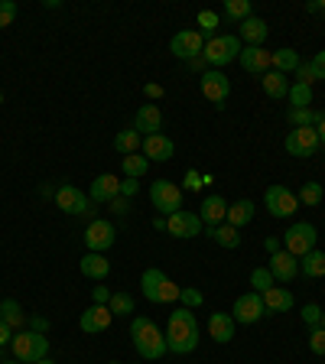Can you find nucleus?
<instances>
[{"label":"nucleus","mask_w":325,"mask_h":364,"mask_svg":"<svg viewBox=\"0 0 325 364\" xmlns=\"http://www.w3.org/2000/svg\"><path fill=\"white\" fill-rule=\"evenodd\" d=\"M166 348L176 355H189L198 348V322L192 309H173L166 322Z\"/></svg>","instance_id":"f257e3e1"},{"label":"nucleus","mask_w":325,"mask_h":364,"mask_svg":"<svg viewBox=\"0 0 325 364\" xmlns=\"http://www.w3.org/2000/svg\"><path fill=\"white\" fill-rule=\"evenodd\" d=\"M130 338H134V348L140 358H146V361H159V358L166 355V335L159 332L156 326H153L146 316H137L130 318Z\"/></svg>","instance_id":"f03ea898"},{"label":"nucleus","mask_w":325,"mask_h":364,"mask_svg":"<svg viewBox=\"0 0 325 364\" xmlns=\"http://www.w3.org/2000/svg\"><path fill=\"white\" fill-rule=\"evenodd\" d=\"M10 351H14V358L20 364H36V361H43V358L49 355V338L39 335V332H33V328H23V332L14 335Z\"/></svg>","instance_id":"7ed1b4c3"},{"label":"nucleus","mask_w":325,"mask_h":364,"mask_svg":"<svg viewBox=\"0 0 325 364\" xmlns=\"http://www.w3.org/2000/svg\"><path fill=\"white\" fill-rule=\"evenodd\" d=\"M140 289H144V296L150 303H176L182 287H176L159 267H150V270H144V277H140Z\"/></svg>","instance_id":"20e7f679"},{"label":"nucleus","mask_w":325,"mask_h":364,"mask_svg":"<svg viewBox=\"0 0 325 364\" xmlns=\"http://www.w3.org/2000/svg\"><path fill=\"white\" fill-rule=\"evenodd\" d=\"M241 49L244 46L238 36H215L205 43L202 59L208 62V68H221V65H228V62H235L238 55H241Z\"/></svg>","instance_id":"39448f33"},{"label":"nucleus","mask_w":325,"mask_h":364,"mask_svg":"<svg viewBox=\"0 0 325 364\" xmlns=\"http://www.w3.org/2000/svg\"><path fill=\"white\" fill-rule=\"evenodd\" d=\"M316 244H319V231L309 221H296V225H289V231H283V247H287L296 260L306 257L309 250H316Z\"/></svg>","instance_id":"423d86ee"},{"label":"nucleus","mask_w":325,"mask_h":364,"mask_svg":"<svg viewBox=\"0 0 325 364\" xmlns=\"http://www.w3.org/2000/svg\"><path fill=\"white\" fill-rule=\"evenodd\" d=\"M55 208L65 212V215H91V221H95V212H98L95 202H91L78 186H68V182L55 189Z\"/></svg>","instance_id":"0eeeda50"},{"label":"nucleus","mask_w":325,"mask_h":364,"mask_svg":"<svg viewBox=\"0 0 325 364\" xmlns=\"http://www.w3.org/2000/svg\"><path fill=\"white\" fill-rule=\"evenodd\" d=\"M150 202L159 215H166L169 218V215H176L182 208V189L169 179H156L150 186Z\"/></svg>","instance_id":"6e6552de"},{"label":"nucleus","mask_w":325,"mask_h":364,"mask_svg":"<svg viewBox=\"0 0 325 364\" xmlns=\"http://www.w3.org/2000/svg\"><path fill=\"white\" fill-rule=\"evenodd\" d=\"M264 202H267V212L273 215V218H293V212L299 208V198H296L293 189H287V186H270V189L264 192Z\"/></svg>","instance_id":"1a4fd4ad"},{"label":"nucleus","mask_w":325,"mask_h":364,"mask_svg":"<svg viewBox=\"0 0 325 364\" xmlns=\"http://www.w3.org/2000/svg\"><path fill=\"white\" fill-rule=\"evenodd\" d=\"M264 296L260 293H244V296H238L235 299V306H231V318L235 322H241V326H254V322H260L264 318Z\"/></svg>","instance_id":"9d476101"},{"label":"nucleus","mask_w":325,"mask_h":364,"mask_svg":"<svg viewBox=\"0 0 325 364\" xmlns=\"http://www.w3.org/2000/svg\"><path fill=\"white\" fill-rule=\"evenodd\" d=\"M202 49H205V39H202V33L198 30H179L173 39H169V53H173L176 59H182V62L198 59Z\"/></svg>","instance_id":"9b49d317"},{"label":"nucleus","mask_w":325,"mask_h":364,"mask_svg":"<svg viewBox=\"0 0 325 364\" xmlns=\"http://www.w3.org/2000/svg\"><path fill=\"white\" fill-rule=\"evenodd\" d=\"M202 95L212 101L215 107H225L228 95H231V82L221 68H205L202 72Z\"/></svg>","instance_id":"f8f14e48"},{"label":"nucleus","mask_w":325,"mask_h":364,"mask_svg":"<svg viewBox=\"0 0 325 364\" xmlns=\"http://www.w3.org/2000/svg\"><path fill=\"white\" fill-rule=\"evenodd\" d=\"M287 153L289 156H299V159H306V156H312V153L319 150V130L316 127H293L287 134Z\"/></svg>","instance_id":"ddd939ff"},{"label":"nucleus","mask_w":325,"mask_h":364,"mask_svg":"<svg viewBox=\"0 0 325 364\" xmlns=\"http://www.w3.org/2000/svg\"><path fill=\"white\" fill-rule=\"evenodd\" d=\"M114 241H117V231H114L111 221L95 218L88 228H85V247H88L91 254H105Z\"/></svg>","instance_id":"4468645a"},{"label":"nucleus","mask_w":325,"mask_h":364,"mask_svg":"<svg viewBox=\"0 0 325 364\" xmlns=\"http://www.w3.org/2000/svg\"><path fill=\"white\" fill-rule=\"evenodd\" d=\"M111 306H98V303H91L88 309L82 312V318H78V328H82L85 335H101L105 328H111Z\"/></svg>","instance_id":"2eb2a0df"},{"label":"nucleus","mask_w":325,"mask_h":364,"mask_svg":"<svg viewBox=\"0 0 325 364\" xmlns=\"http://www.w3.org/2000/svg\"><path fill=\"white\" fill-rule=\"evenodd\" d=\"M166 235L173 237H198L202 235V218L192 212H186V208H179L176 215H169L166 218Z\"/></svg>","instance_id":"dca6fc26"},{"label":"nucleus","mask_w":325,"mask_h":364,"mask_svg":"<svg viewBox=\"0 0 325 364\" xmlns=\"http://www.w3.org/2000/svg\"><path fill=\"white\" fill-rule=\"evenodd\" d=\"M121 196V179L117 176H111V173H101V176H95V182H91V192H88V198L95 205H111L114 198Z\"/></svg>","instance_id":"f3484780"},{"label":"nucleus","mask_w":325,"mask_h":364,"mask_svg":"<svg viewBox=\"0 0 325 364\" xmlns=\"http://www.w3.org/2000/svg\"><path fill=\"white\" fill-rule=\"evenodd\" d=\"M140 153H144L150 163H166V159H173L176 144L169 140L166 134H150V136H144V146H140Z\"/></svg>","instance_id":"a211bd4d"},{"label":"nucleus","mask_w":325,"mask_h":364,"mask_svg":"<svg viewBox=\"0 0 325 364\" xmlns=\"http://www.w3.org/2000/svg\"><path fill=\"white\" fill-rule=\"evenodd\" d=\"M238 62H241V68L250 72V75H267L270 72V53H267L264 46H244Z\"/></svg>","instance_id":"6ab92c4d"},{"label":"nucleus","mask_w":325,"mask_h":364,"mask_svg":"<svg viewBox=\"0 0 325 364\" xmlns=\"http://www.w3.org/2000/svg\"><path fill=\"white\" fill-rule=\"evenodd\" d=\"M270 273L277 283H293L299 273V260L289 250H277V254H270Z\"/></svg>","instance_id":"aec40b11"},{"label":"nucleus","mask_w":325,"mask_h":364,"mask_svg":"<svg viewBox=\"0 0 325 364\" xmlns=\"http://www.w3.org/2000/svg\"><path fill=\"white\" fill-rule=\"evenodd\" d=\"M134 130L140 136H150V134H163V111L156 105H144L137 111L134 117Z\"/></svg>","instance_id":"412c9836"},{"label":"nucleus","mask_w":325,"mask_h":364,"mask_svg":"<svg viewBox=\"0 0 325 364\" xmlns=\"http://www.w3.org/2000/svg\"><path fill=\"white\" fill-rule=\"evenodd\" d=\"M198 218H202L208 228H218L221 221L228 218V202L218 196V192H215V196H208L202 202V208H198Z\"/></svg>","instance_id":"4be33fe9"},{"label":"nucleus","mask_w":325,"mask_h":364,"mask_svg":"<svg viewBox=\"0 0 325 364\" xmlns=\"http://www.w3.org/2000/svg\"><path fill=\"white\" fill-rule=\"evenodd\" d=\"M235 328H238V322L228 312H212V318H208V332H212V338L218 345H228V341L235 338Z\"/></svg>","instance_id":"5701e85b"},{"label":"nucleus","mask_w":325,"mask_h":364,"mask_svg":"<svg viewBox=\"0 0 325 364\" xmlns=\"http://www.w3.org/2000/svg\"><path fill=\"white\" fill-rule=\"evenodd\" d=\"M78 270H82V277H88V280H105L107 273H111V260L105 257V254H85L82 264H78Z\"/></svg>","instance_id":"b1692460"},{"label":"nucleus","mask_w":325,"mask_h":364,"mask_svg":"<svg viewBox=\"0 0 325 364\" xmlns=\"http://www.w3.org/2000/svg\"><path fill=\"white\" fill-rule=\"evenodd\" d=\"M287 121L293 124V127H319V124L325 121V111L322 107H289Z\"/></svg>","instance_id":"393cba45"},{"label":"nucleus","mask_w":325,"mask_h":364,"mask_svg":"<svg viewBox=\"0 0 325 364\" xmlns=\"http://www.w3.org/2000/svg\"><path fill=\"white\" fill-rule=\"evenodd\" d=\"M267 33H270V26H267V20H260V16H247V20L241 23V36L244 46H260L267 39Z\"/></svg>","instance_id":"a878e982"},{"label":"nucleus","mask_w":325,"mask_h":364,"mask_svg":"<svg viewBox=\"0 0 325 364\" xmlns=\"http://www.w3.org/2000/svg\"><path fill=\"white\" fill-rule=\"evenodd\" d=\"M264 296V309L267 312H289L293 309V293H289L287 287H270Z\"/></svg>","instance_id":"bb28decb"},{"label":"nucleus","mask_w":325,"mask_h":364,"mask_svg":"<svg viewBox=\"0 0 325 364\" xmlns=\"http://www.w3.org/2000/svg\"><path fill=\"white\" fill-rule=\"evenodd\" d=\"M254 212H257V208H254V202H250V198H238L235 205H228V218L225 221L231 228H238V231H241V228L254 218Z\"/></svg>","instance_id":"cd10ccee"},{"label":"nucleus","mask_w":325,"mask_h":364,"mask_svg":"<svg viewBox=\"0 0 325 364\" xmlns=\"http://www.w3.org/2000/svg\"><path fill=\"white\" fill-rule=\"evenodd\" d=\"M0 318H4L14 332H16V328L23 332V328L30 326V318H26V312H23V306L16 303V299H4V303H0Z\"/></svg>","instance_id":"c85d7f7f"},{"label":"nucleus","mask_w":325,"mask_h":364,"mask_svg":"<svg viewBox=\"0 0 325 364\" xmlns=\"http://www.w3.org/2000/svg\"><path fill=\"white\" fill-rule=\"evenodd\" d=\"M270 68H273V72L289 75V72H296V68H299V53H296V49H289V46H283V49L270 53Z\"/></svg>","instance_id":"c756f323"},{"label":"nucleus","mask_w":325,"mask_h":364,"mask_svg":"<svg viewBox=\"0 0 325 364\" xmlns=\"http://www.w3.org/2000/svg\"><path fill=\"white\" fill-rule=\"evenodd\" d=\"M260 85H264L267 98H277V101H280V98H287V95H289V78L283 75V72H273V68L267 72L264 78H260Z\"/></svg>","instance_id":"7c9ffc66"},{"label":"nucleus","mask_w":325,"mask_h":364,"mask_svg":"<svg viewBox=\"0 0 325 364\" xmlns=\"http://www.w3.org/2000/svg\"><path fill=\"white\" fill-rule=\"evenodd\" d=\"M205 235L212 237L218 247H225V250H235L238 244H241V231L238 228H231V225H218V228H208Z\"/></svg>","instance_id":"2f4dec72"},{"label":"nucleus","mask_w":325,"mask_h":364,"mask_svg":"<svg viewBox=\"0 0 325 364\" xmlns=\"http://www.w3.org/2000/svg\"><path fill=\"white\" fill-rule=\"evenodd\" d=\"M140 146H144V136L137 134L134 127H130V130H121V134L114 136V150L121 153V156H130V153H140Z\"/></svg>","instance_id":"473e14b6"},{"label":"nucleus","mask_w":325,"mask_h":364,"mask_svg":"<svg viewBox=\"0 0 325 364\" xmlns=\"http://www.w3.org/2000/svg\"><path fill=\"white\" fill-rule=\"evenodd\" d=\"M299 273H306V277H312V280L325 277V254L322 250H309L306 257H299Z\"/></svg>","instance_id":"72a5a7b5"},{"label":"nucleus","mask_w":325,"mask_h":364,"mask_svg":"<svg viewBox=\"0 0 325 364\" xmlns=\"http://www.w3.org/2000/svg\"><path fill=\"white\" fill-rule=\"evenodd\" d=\"M146 169H150V159H146L144 153H130V156H124V179H140Z\"/></svg>","instance_id":"f704fd0d"},{"label":"nucleus","mask_w":325,"mask_h":364,"mask_svg":"<svg viewBox=\"0 0 325 364\" xmlns=\"http://www.w3.org/2000/svg\"><path fill=\"white\" fill-rule=\"evenodd\" d=\"M250 14V0H225V20H235V23H244Z\"/></svg>","instance_id":"c9c22d12"},{"label":"nucleus","mask_w":325,"mask_h":364,"mask_svg":"<svg viewBox=\"0 0 325 364\" xmlns=\"http://www.w3.org/2000/svg\"><path fill=\"white\" fill-rule=\"evenodd\" d=\"M218 23H221V16L215 14V10H202V14H198V26H202V30H198V33H202V39H205V43H208V39H215V36H218V33H215V30H218Z\"/></svg>","instance_id":"e433bc0d"},{"label":"nucleus","mask_w":325,"mask_h":364,"mask_svg":"<svg viewBox=\"0 0 325 364\" xmlns=\"http://www.w3.org/2000/svg\"><path fill=\"white\" fill-rule=\"evenodd\" d=\"M322 186L319 182H303V189L296 192V198H299V205H309V208H316L319 202H322Z\"/></svg>","instance_id":"4c0bfd02"},{"label":"nucleus","mask_w":325,"mask_h":364,"mask_svg":"<svg viewBox=\"0 0 325 364\" xmlns=\"http://www.w3.org/2000/svg\"><path fill=\"white\" fill-rule=\"evenodd\" d=\"M289 105L293 107H312V88L309 85H303V82H296L293 88H289Z\"/></svg>","instance_id":"58836bf2"},{"label":"nucleus","mask_w":325,"mask_h":364,"mask_svg":"<svg viewBox=\"0 0 325 364\" xmlns=\"http://www.w3.org/2000/svg\"><path fill=\"white\" fill-rule=\"evenodd\" d=\"M273 283H277V280H273L270 267H257V270L250 273V287H254V293H267Z\"/></svg>","instance_id":"ea45409f"},{"label":"nucleus","mask_w":325,"mask_h":364,"mask_svg":"<svg viewBox=\"0 0 325 364\" xmlns=\"http://www.w3.org/2000/svg\"><path fill=\"white\" fill-rule=\"evenodd\" d=\"M111 312L114 316H130L134 312V299H130V293H111Z\"/></svg>","instance_id":"a19ab883"},{"label":"nucleus","mask_w":325,"mask_h":364,"mask_svg":"<svg viewBox=\"0 0 325 364\" xmlns=\"http://www.w3.org/2000/svg\"><path fill=\"white\" fill-rule=\"evenodd\" d=\"M179 299H182V306H186V309H198V306L205 303V296L198 293L196 287H182L179 289Z\"/></svg>","instance_id":"79ce46f5"},{"label":"nucleus","mask_w":325,"mask_h":364,"mask_svg":"<svg viewBox=\"0 0 325 364\" xmlns=\"http://www.w3.org/2000/svg\"><path fill=\"white\" fill-rule=\"evenodd\" d=\"M296 78H299V82H303V85H309V88H312V85H316V82H322L312 62H299V68H296Z\"/></svg>","instance_id":"37998d69"},{"label":"nucleus","mask_w":325,"mask_h":364,"mask_svg":"<svg viewBox=\"0 0 325 364\" xmlns=\"http://www.w3.org/2000/svg\"><path fill=\"white\" fill-rule=\"evenodd\" d=\"M299 316H303V322H306V326H309V328L322 326V306H316V303H306Z\"/></svg>","instance_id":"c03bdc74"},{"label":"nucleus","mask_w":325,"mask_h":364,"mask_svg":"<svg viewBox=\"0 0 325 364\" xmlns=\"http://www.w3.org/2000/svg\"><path fill=\"white\" fill-rule=\"evenodd\" d=\"M14 20H16V4L14 0H0V30H7Z\"/></svg>","instance_id":"a18cd8bd"},{"label":"nucleus","mask_w":325,"mask_h":364,"mask_svg":"<svg viewBox=\"0 0 325 364\" xmlns=\"http://www.w3.org/2000/svg\"><path fill=\"white\" fill-rule=\"evenodd\" d=\"M309 351L312 355H325V328L322 326H316L309 332Z\"/></svg>","instance_id":"49530a36"},{"label":"nucleus","mask_w":325,"mask_h":364,"mask_svg":"<svg viewBox=\"0 0 325 364\" xmlns=\"http://www.w3.org/2000/svg\"><path fill=\"white\" fill-rule=\"evenodd\" d=\"M186 189H189V192H198V189H205L202 173H198V169H186Z\"/></svg>","instance_id":"de8ad7c7"},{"label":"nucleus","mask_w":325,"mask_h":364,"mask_svg":"<svg viewBox=\"0 0 325 364\" xmlns=\"http://www.w3.org/2000/svg\"><path fill=\"white\" fill-rule=\"evenodd\" d=\"M91 299H95L98 306H107V303H111V289H107V287H95V289H91Z\"/></svg>","instance_id":"09e8293b"},{"label":"nucleus","mask_w":325,"mask_h":364,"mask_svg":"<svg viewBox=\"0 0 325 364\" xmlns=\"http://www.w3.org/2000/svg\"><path fill=\"white\" fill-rule=\"evenodd\" d=\"M111 212H114V215H121V218H124V215L130 212V198L117 196V198H114V202H111Z\"/></svg>","instance_id":"8fccbe9b"},{"label":"nucleus","mask_w":325,"mask_h":364,"mask_svg":"<svg viewBox=\"0 0 325 364\" xmlns=\"http://www.w3.org/2000/svg\"><path fill=\"white\" fill-rule=\"evenodd\" d=\"M137 189H140V182H137V179H121V196L124 198H134Z\"/></svg>","instance_id":"3c124183"},{"label":"nucleus","mask_w":325,"mask_h":364,"mask_svg":"<svg viewBox=\"0 0 325 364\" xmlns=\"http://www.w3.org/2000/svg\"><path fill=\"white\" fill-rule=\"evenodd\" d=\"M14 328L7 326V322H4V318H0V348H4V345H10V341H14Z\"/></svg>","instance_id":"603ef678"},{"label":"nucleus","mask_w":325,"mask_h":364,"mask_svg":"<svg viewBox=\"0 0 325 364\" xmlns=\"http://www.w3.org/2000/svg\"><path fill=\"white\" fill-rule=\"evenodd\" d=\"M144 95H146L150 101H159V98H163V85H156V82L144 85Z\"/></svg>","instance_id":"864d4df0"},{"label":"nucleus","mask_w":325,"mask_h":364,"mask_svg":"<svg viewBox=\"0 0 325 364\" xmlns=\"http://www.w3.org/2000/svg\"><path fill=\"white\" fill-rule=\"evenodd\" d=\"M30 328H33V332H39V335H46V332H49V318H43V316H33Z\"/></svg>","instance_id":"5fc2aeb1"},{"label":"nucleus","mask_w":325,"mask_h":364,"mask_svg":"<svg viewBox=\"0 0 325 364\" xmlns=\"http://www.w3.org/2000/svg\"><path fill=\"white\" fill-rule=\"evenodd\" d=\"M312 65H316L319 78H325V49H319V53L312 55Z\"/></svg>","instance_id":"6e6d98bb"},{"label":"nucleus","mask_w":325,"mask_h":364,"mask_svg":"<svg viewBox=\"0 0 325 364\" xmlns=\"http://www.w3.org/2000/svg\"><path fill=\"white\" fill-rule=\"evenodd\" d=\"M264 247H267V254H277V250H280V241H277V237H267Z\"/></svg>","instance_id":"4d7b16f0"},{"label":"nucleus","mask_w":325,"mask_h":364,"mask_svg":"<svg viewBox=\"0 0 325 364\" xmlns=\"http://www.w3.org/2000/svg\"><path fill=\"white\" fill-rule=\"evenodd\" d=\"M153 228H156V231H166V215H156V218H153Z\"/></svg>","instance_id":"13d9d810"},{"label":"nucleus","mask_w":325,"mask_h":364,"mask_svg":"<svg viewBox=\"0 0 325 364\" xmlns=\"http://www.w3.org/2000/svg\"><path fill=\"white\" fill-rule=\"evenodd\" d=\"M205 65H208V62H205L202 55H198V59H192V62H189V68H196V72H205Z\"/></svg>","instance_id":"bf43d9fd"},{"label":"nucleus","mask_w":325,"mask_h":364,"mask_svg":"<svg viewBox=\"0 0 325 364\" xmlns=\"http://www.w3.org/2000/svg\"><path fill=\"white\" fill-rule=\"evenodd\" d=\"M316 130H319V146H322V150H325V121H322V124H319V127H316Z\"/></svg>","instance_id":"052dcab7"},{"label":"nucleus","mask_w":325,"mask_h":364,"mask_svg":"<svg viewBox=\"0 0 325 364\" xmlns=\"http://www.w3.org/2000/svg\"><path fill=\"white\" fill-rule=\"evenodd\" d=\"M306 10H309V14H319V10H322V0H319V4H316V0H312V4H306Z\"/></svg>","instance_id":"680f3d73"},{"label":"nucleus","mask_w":325,"mask_h":364,"mask_svg":"<svg viewBox=\"0 0 325 364\" xmlns=\"http://www.w3.org/2000/svg\"><path fill=\"white\" fill-rule=\"evenodd\" d=\"M36 364H55V361H49V358H43V361H36Z\"/></svg>","instance_id":"e2e57ef3"},{"label":"nucleus","mask_w":325,"mask_h":364,"mask_svg":"<svg viewBox=\"0 0 325 364\" xmlns=\"http://www.w3.org/2000/svg\"><path fill=\"white\" fill-rule=\"evenodd\" d=\"M4 364H20V361H16V358H14V361H4Z\"/></svg>","instance_id":"0e129e2a"},{"label":"nucleus","mask_w":325,"mask_h":364,"mask_svg":"<svg viewBox=\"0 0 325 364\" xmlns=\"http://www.w3.org/2000/svg\"><path fill=\"white\" fill-rule=\"evenodd\" d=\"M322 328H325V309H322Z\"/></svg>","instance_id":"69168bd1"},{"label":"nucleus","mask_w":325,"mask_h":364,"mask_svg":"<svg viewBox=\"0 0 325 364\" xmlns=\"http://www.w3.org/2000/svg\"><path fill=\"white\" fill-rule=\"evenodd\" d=\"M107 364H121V361H107Z\"/></svg>","instance_id":"338daca9"},{"label":"nucleus","mask_w":325,"mask_h":364,"mask_svg":"<svg viewBox=\"0 0 325 364\" xmlns=\"http://www.w3.org/2000/svg\"><path fill=\"white\" fill-rule=\"evenodd\" d=\"M0 105H4V95H0Z\"/></svg>","instance_id":"774afa93"}]
</instances>
